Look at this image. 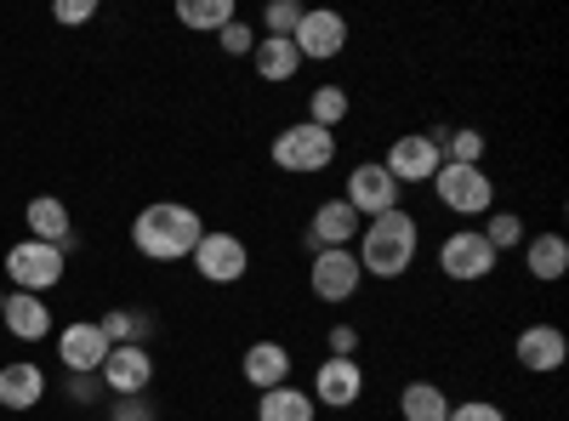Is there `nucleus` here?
<instances>
[{"label":"nucleus","mask_w":569,"mask_h":421,"mask_svg":"<svg viewBox=\"0 0 569 421\" xmlns=\"http://www.w3.org/2000/svg\"><path fill=\"white\" fill-rule=\"evenodd\" d=\"M0 308H7V291H0Z\"/></svg>","instance_id":"nucleus-37"},{"label":"nucleus","mask_w":569,"mask_h":421,"mask_svg":"<svg viewBox=\"0 0 569 421\" xmlns=\"http://www.w3.org/2000/svg\"><path fill=\"white\" fill-rule=\"evenodd\" d=\"M52 18L58 23H91V18H98V0H58V7H52Z\"/></svg>","instance_id":"nucleus-32"},{"label":"nucleus","mask_w":569,"mask_h":421,"mask_svg":"<svg viewBox=\"0 0 569 421\" xmlns=\"http://www.w3.org/2000/svg\"><path fill=\"white\" fill-rule=\"evenodd\" d=\"M399 182H393V171L382 166V160H365V166H353L348 171V189H342V200L353 206V217L365 222V217H382V211H399Z\"/></svg>","instance_id":"nucleus-8"},{"label":"nucleus","mask_w":569,"mask_h":421,"mask_svg":"<svg viewBox=\"0 0 569 421\" xmlns=\"http://www.w3.org/2000/svg\"><path fill=\"white\" fill-rule=\"evenodd\" d=\"M512 359L525 364L530 377H552V370L569 359V337L558 331V324H530V331H518Z\"/></svg>","instance_id":"nucleus-15"},{"label":"nucleus","mask_w":569,"mask_h":421,"mask_svg":"<svg viewBox=\"0 0 569 421\" xmlns=\"http://www.w3.org/2000/svg\"><path fill=\"white\" fill-rule=\"evenodd\" d=\"M240 370H246V382L257 393L284 388V382H291V348H284V342H251L246 359H240Z\"/></svg>","instance_id":"nucleus-19"},{"label":"nucleus","mask_w":569,"mask_h":421,"mask_svg":"<svg viewBox=\"0 0 569 421\" xmlns=\"http://www.w3.org/2000/svg\"><path fill=\"white\" fill-rule=\"evenodd\" d=\"M450 421H507L490 399H467V404H450Z\"/></svg>","instance_id":"nucleus-33"},{"label":"nucleus","mask_w":569,"mask_h":421,"mask_svg":"<svg viewBox=\"0 0 569 421\" xmlns=\"http://www.w3.org/2000/svg\"><path fill=\"white\" fill-rule=\"evenodd\" d=\"M496 251H490V240L479 228H456L450 240L439 245V273L445 279H456V285H479V279H490L496 273Z\"/></svg>","instance_id":"nucleus-7"},{"label":"nucleus","mask_w":569,"mask_h":421,"mask_svg":"<svg viewBox=\"0 0 569 421\" xmlns=\"http://www.w3.org/2000/svg\"><path fill=\"white\" fill-rule=\"evenodd\" d=\"M98 382H103L114 399L149 393V382H154V359H149V348H109V359H103V370H98Z\"/></svg>","instance_id":"nucleus-14"},{"label":"nucleus","mask_w":569,"mask_h":421,"mask_svg":"<svg viewBox=\"0 0 569 421\" xmlns=\"http://www.w3.org/2000/svg\"><path fill=\"white\" fill-rule=\"evenodd\" d=\"M0 319H7V331H12L18 342H46V337H52V308H46V297L12 291L7 308H0Z\"/></svg>","instance_id":"nucleus-20"},{"label":"nucleus","mask_w":569,"mask_h":421,"mask_svg":"<svg viewBox=\"0 0 569 421\" xmlns=\"http://www.w3.org/2000/svg\"><path fill=\"white\" fill-rule=\"evenodd\" d=\"M359 228H365V222L353 217L348 200H325V206L313 211V222H308V245H313V251H353Z\"/></svg>","instance_id":"nucleus-16"},{"label":"nucleus","mask_w":569,"mask_h":421,"mask_svg":"<svg viewBox=\"0 0 569 421\" xmlns=\"http://www.w3.org/2000/svg\"><path fill=\"white\" fill-rule=\"evenodd\" d=\"M450 393L439 388V382H410L405 393H399V415L405 421H450Z\"/></svg>","instance_id":"nucleus-23"},{"label":"nucleus","mask_w":569,"mask_h":421,"mask_svg":"<svg viewBox=\"0 0 569 421\" xmlns=\"http://www.w3.org/2000/svg\"><path fill=\"white\" fill-rule=\"evenodd\" d=\"M416 251H421V228L399 206V211H382V217H370L359 228V251L353 257H359L365 279H405L410 262H416Z\"/></svg>","instance_id":"nucleus-2"},{"label":"nucleus","mask_w":569,"mask_h":421,"mask_svg":"<svg viewBox=\"0 0 569 421\" xmlns=\"http://www.w3.org/2000/svg\"><path fill=\"white\" fill-rule=\"evenodd\" d=\"M63 251L58 245H40V240H18L12 251H7V279L18 291H29V297H46L52 285H63Z\"/></svg>","instance_id":"nucleus-6"},{"label":"nucleus","mask_w":569,"mask_h":421,"mask_svg":"<svg viewBox=\"0 0 569 421\" xmlns=\"http://www.w3.org/2000/svg\"><path fill=\"white\" fill-rule=\"evenodd\" d=\"M98 324H103L109 348H142V342H149V331H154V319L142 313V308H114V313H103Z\"/></svg>","instance_id":"nucleus-25"},{"label":"nucleus","mask_w":569,"mask_h":421,"mask_svg":"<svg viewBox=\"0 0 569 421\" xmlns=\"http://www.w3.org/2000/svg\"><path fill=\"white\" fill-rule=\"evenodd\" d=\"M485 143H490V137L472 131V126H456V131L439 137V149H445L450 166H479V160H485Z\"/></svg>","instance_id":"nucleus-28"},{"label":"nucleus","mask_w":569,"mask_h":421,"mask_svg":"<svg viewBox=\"0 0 569 421\" xmlns=\"http://www.w3.org/2000/svg\"><path fill=\"white\" fill-rule=\"evenodd\" d=\"M23 222H29V240H40V245H58L63 257L74 251V222H69V206H63V200H52V194L29 200Z\"/></svg>","instance_id":"nucleus-17"},{"label":"nucleus","mask_w":569,"mask_h":421,"mask_svg":"<svg viewBox=\"0 0 569 421\" xmlns=\"http://www.w3.org/2000/svg\"><path fill=\"white\" fill-rule=\"evenodd\" d=\"M200 240H206V222H200L194 206H182V200L142 206L137 222H131V245L149 262H182V257H194Z\"/></svg>","instance_id":"nucleus-1"},{"label":"nucleus","mask_w":569,"mask_h":421,"mask_svg":"<svg viewBox=\"0 0 569 421\" xmlns=\"http://www.w3.org/2000/svg\"><path fill=\"white\" fill-rule=\"evenodd\" d=\"M291 46H297V58L308 63H330V58H342V46H348V18L342 12H302V23L291 29Z\"/></svg>","instance_id":"nucleus-12"},{"label":"nucleus","mask_w":569,"mask_h":421,"mask_svg":"<svg viewBox=\"0 0 569 421\" xmlns=\"http://www.w3.org/2000/svg\"><path fill=\"white\" fill-rule=\"evenodd\" d=\"M46 399V370L34 359L0 364V410H34Z\"/></svg>","instance_id":"nucleus-18"},{"label":"nucleus","mask_w":569,"mask_h":421,"mask_svg":"<svg viewBox=\"0 0 569 421\" xmlns=\"http://www.w3.org/2000/svg\"><path fill=\"white\" fill-rule=\"evenodd\" d=\"M154 415H160V410L149 404V393H137V399H120L109 421H154Z\"/></svg>","instance_id":"nucleus-35"},{"label":"nucleus","mask_w":569,"mask_h":421,"mask_svg":"<svg viewBox=\"0 0 569 421\" xmlns=\"http://www.w3.org/2000/svg\"><path fill=\"white\" fill-rule=\"evenodd\" d=\"M98 377H69V399H98Z\"/></svg>","instance_id":"nucleus-36"},{"label":"nucleus","mask_w":569,"mask_h":421,"mask_svg":"<svg viewBox=\"0 0 569 421\" xmlns=\"http://www.w3.org/2000/svg\"><path fill=\"white\" fill-rule=\"evenodd\" d=\"M348 109H353V98H348L342 86H319L313 98H308V120L325 126V131H337V126L348 120Z\"/></svg>","instance_id":"nucleus-27"},{"label":"nucleus","mask_w":569,"mask_h":421,"mask_svg":"<svg viewBox=\"0 0 569 421\" xmlns=\"http://www.w3.org/2000/svg\"><path fill=\"white\" fill-rule=\"evenodd\" d=\"M485 217H490V222H485L479 233L490 240V251H496V257L525 245V217H518V211H485Z\"/></svg>","instance_id":"nucleus-29"},{"label":"nucleus","mask_w":569,"mask_h":421,"mask_svg":"<svg viewBox=\"0 0 569 421\" xmlns=\"http://www.w3.org/2000/svg\"><path fill=\"white\" fill-rule=\"evenodd\" d=\"M308 7H297V0H273V7L262 12V34H279V40H291V29L302 23Z\"/></svg>","instance_id":"nucleus-30"},{"label":"nucleus","mask_w":569,"mask_h":421,"mask_svg":"<svg viewBox=\"0 0 569 421\" xmlns=\"http://www.w3.org/2000/svg\"><path fill=\"white\" fill-rule=\"evenodd\" d=\"M330 359H359V331L353 324H330Z\"/></svg>","instance_id":"nucleus-34"},{"label":"nucleus","mask_w":569,"mask_h":421,"mask_svg":"<svg viewBox=\"0 0 569 421\" xmlns=\"http://www.w3.org/2000/svg\"><path fill=\"white\" fill-rule=\"evenodd\" d=\"M233 18H240V12H233V0H177V23L182 29H228Z\"/></svg>","instance_id":"nucleus-26"},{"label":"nucleus","mask_w":569,"mask_h":421,"mask_svg":"<svg viewBox=\"0 0 569 421\" xmlns=\"http://www.w3.org/2000/svg\"><path fill=\"white\" fill-rule=\"evenodd\" d=\"M217 46H222L228 58H251V52H257V29H251L246 18H233L228 29H217Z\"/></svg>","instance_id":"nucleus-31"},{"label":"nucleus","mask_w":569,"mask_h":421,"mask_svg":"<svg viewBox=\"0 0 569 421\" xmlns=\"http://www.w3.org/2000/svg\"><path fill=\"white\" fill-rule=\"evenodd\" d=\"M268 154H273L279 171L313 177V171H325V166H337V131H325V126H313V120H297V126H284V131L273 137Z\"/></svg>","instance_id":"nucleus-3"},{"label":"nucleus","mask_w":569,"mask_h":421,"mask_svg":"<svg viewBox=\"0 0 569 421\" xmlns=\"http://www.w3.org/2000/svg\"><path fill=\"white\" fill-rule=\"evenodd\" d=\"M319 415V404L302 393V388H268V393H257V421H313Z\"/></svg>","instance_id":"nucleus-22"},{"label":"nucleus","mask_w":569,"mask_h":421,"mask_svg":"<svg viewBox=\"0 0 569 421\" xmlns=\"http://www.w3.org/2000/svg\"><path fill=\"white\" fill-rule=\"evenodd\" d=\"M518 251H525V268H530V279H541V285H558V279L569 273V240L563 233H536V240H525Z\"/></svg>","instance_id":"nucleus-21"},{"label":"nucleus","mask_w":569,"mask_h":421,"mask_svg":"<svg viewBox=\"0 0 569 421\" xmlns=\"http://www.w3.org/2000/svg\"><path fill=\"white\" fill-rule=\"evenodd\" d=\"M359 285H365V268H359L353 251H313L308 291H313L319 302H330V308H337V302H353Z\"/></svg>","instance_id":"nucleus-9"},{"label":"nucleus","mask_w":569,"mask_h":421,"mask_svg":"<svg viewBox=\"0 0 569 421\" xmlns=\"http://www.w3.org/2000/svg\"><path fill=\"white\" fill-rule=\"evenodd\" d=\"M251 63H257V74H262V80H273V86H284V80H291V74L302 69L297 46H291V40H279V34H262V40H257Z\"/></svg>","instance_id":"nucleus-24"},{"label":"nucleus","mask_w":569,"mask_h":421,"mask_svg":"<svg viewBox=\"0 0 569 421\" xmlns=\"http://www.w3.org/2000/svg\"><path fill=\"white\" fill-rule=\"evenodd\" d=\"M433 194H439V206L445 211H456V217H485L490 206H496V182H490V171L485 166H439L433 171Z\"/></svg>","instance_id":"nucleus-4"},{"label":"nucleus","mask_w":569,"mask_h":421,"mask_svg":"<svg viewBox=\"0 0 569 421\" xmlns=\"http://www.w3.org/2000/svg\"><path fill=\"white\" fill-rule=\"evenodd\" d=\"M194 273L206 279V285H240L246 268H251V251L240 233H228V228H206V240L194 245Z\"/></svg>","instance_id":"nucleus-5"},{"label":"nucleus","mask_w":569,"mask_h":421,"mask_svg":"<svg viewBox=\"0 0 569 421\" xmlns=\"http://www.w3.org/2000/svg\"><path fill=\"white\" fill-rule=\"evenodd\" d=\"M308 399L325 404V410H353L365 399V364L359 359H325L313 370V393Z\"/></svg>","instance_id":"nucleus-13"},{"label":"nucleus","mask_w":569,"mask_h":421,"mask_svg":"<svg viewBox=\"0 0 569 421\" xmlns=\"http://www.w3.org/2000/svg\"><path fill=\"white\" fill-rule=\"evenodd\" d=\"M103 359H109V337H103L98 319H74L58 331V364L69 377H98Z\"/></svg>","instance_id":"nucleus-11"},{"label":"nucleus","mask_w":569,"mask_h":421,"mask_svg":"<svg viewBox=\"0 0 569 421\" xmlns=\"http://www.w3.org/2000/svg\"><path fill=\"white\" fill-rule=\"evenodd\" d=\"M439 137H445V131H410V137H393V149H388L382 166L393 171L399 189H405V182H433V171L445 166Z\"/></svg>","instance_id":"nucleus-10"}]
</instances>
